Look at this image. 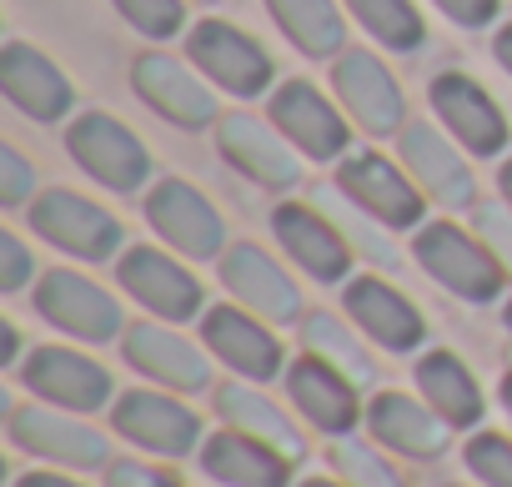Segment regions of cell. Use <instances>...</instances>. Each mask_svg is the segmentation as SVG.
<instances>
[{
	"instance_id": "5",
	"label": "cell",
	"mask_w": 512,
	"mask_h": 487,
	"mask_svg": "<svg viewBox=\"0 0 512 487\" xmlns=\"http://www.w3.org/2000/svg\"><path fill=\"white\" fill-rule=\"evenodd\" d=\"M332 86L347 106V116L367 131V136H402L407 131V101L397 76L372 56V51H342Z\"/></svg>"
},
{
	"instance_id": "19",
	"label": "cell",
	"mask_w": 512,
	"mask_h": 487,
	"mask_svg": "<svg viewBox=\"0 0 512 487\" xmlns=\"http://www.w3.org/2000/svg\"><path fill=\"white\" fill-rule=\"evenodd\" d=\"M201 337H206V347H211L226 367H236L241 377L267 382V377L282 372V342H277L262 322H256V317H246V312H236V307H211V312L201 317Z\"/></svg>"
},
{
	"instance_id": "16",
	"label": "cell",
	"mask_w": 512,
	"mask_h": 487,
	"mask_svg": "<svg viewBox=\"0 0 512 487\" xmlns=\"http://www.w3.org/2000/svg\"><path fill=\"white\" fill-rule=\"evenodd\" d=\"M26 387L56 407H71V412H96L111 397L106 367H96L91 357L66 352V347H36L26 362Z\"/></svg>"
},
{
	"instance_id": "12",
	"label": "cell",
	"mask_w": 512,
	"mask_h": 487,
	"mask_svg": "<svg viewBox=\"0 0 512 487\" xmlns=\"http://www.w3.org/2000/svg\"><path fill=\"white\" fill-rule=\"evenodd\" d=\"M216 146H221V156H226L246 181L267 186V191H287V186H297V176H302V166H297L292 146L282 141V131L262 126L256 116H221Z\"/></svg>"
},
{
	"instance_id": "35",
	"label": "cell",
	"mask_w": 512,
	"mask_h": 487,
	"mask_svg": "<svg viewBox=\"0 0 512 487\" xmlns=\"http://www.w3.org/2000/svg\"><path fill=\"white\" fill-rule=\"evenodd\" d=\"M467 467L487 482V487H512V442L497 432H482L467 442Z\"/></svg>"
},
{
	"instance_id": "13",
	"label": "cell",
	"mask_w": 512,
	"mask_h": 487,
	"mask_svg": "<svg viewBox=\"0 0 512 487\" xmlns=\"http://www.w3.org/2000/svg\"><path fill=\"white\" fill-rule=\"evenodd\" d=\"M131 81H136V96H141L156 116H166L171 126H181V131H201L206 121H216V96H211L181 61H171V56H161V51L141 56L136 71H131Z\"/></svg>"
},
{
	"instance_id": "29",
	"label": "cell",
	"mask_w": 512,
	"mask_h": 487,
	"mask_svg": "<svg viewBox=\"0 0 512 487\" xmlns=\"http://www.w3.org/2000/svg\"><path fill=\"white\" fill-rule=\"evenodd\" d=\"M216 407H221V417H226L236 432H246V437H256V442L277 447L282 457H302V437H297V427H292V422L282 417V407H272L262 392L221 387V392H216Z\"/></svg>"
},
{
	"instance_id": "41",
	"label": "cell",
	"mask_w": 512,
	"mask_h": 487,
	"mask_svg": "<svg viewBox=\"0 0 512 487\" xmlns=\"http://www.w3.org/2000/svg\"><path fill=\"white\" fill-rule=\"evenodd\" d=\"M492 56H497V66L512 76V26H502V31H497V41H492Z\"/></svg>"
},
{
	"instance_id": "27",
	"label": "cell",
	"mask_w": 512,
	"mask_h": 487,
	"mask_svg": "<svg viewBox=\"0 0 512 487\" xmlns=\"http://www.w3.org/2000/svg\"><path fill=\"white\" fill-rule=\"evenodd\" d=\"M417 387H422V397L437 407V417L452 422V427H472V422L482 417V392H477L472 372H467L452 352H427V357L417 362Z\"/></svg>"
},
{
	"instance_id": "44",
	"label": "cell",
	"mask_w": 512,
	"mask_h": 487,
	"mask_svg": "<svg viewBox=\"0 0 512 487\" xmlns=\"http://www.w3.org/2000/svg\"><path fill=\"white\" fill-rule=\"evenodd\" d=\"M497 186H502V201H507V206H512V161H507V166H502V176H497Z\"/></svg>"
},
{
	"instance_id": "26",
	"label": "cell",
	"mask_w": 512,
	"mask_h": 487,
	"mask_svg": "<svg viewBox=\"0 0 512 487\" xmlns=\"http://www.w3.org/2000/svg\"><path fill=\"white\" fill-rule=\"evenodd\" d=\"M367 422H372V432H377L387 447H397V452H407V457H437V452L447 447L442 422H437L427 407H417L412 397H402V392H382V397L372 402Z\"/></svg>"
},
{
	"instance_id": "40",
	"label": "cell",
	"mask_w": 512,
	"mask_h": 487,
	"mask_svg": "<svg viewBox=\"0 0 512 487\" xmlns=\"http://www.w3.org/2000/svg\"><path fill=\"white\" fill-rule=\"evenodd\" d=\"M106 482H111V487H176L166 472H156V467H141V462H116Z\"/></svg>"
},
{
	"instance_id": "1",
	"label": "cell",
	"mask_w": 512,
	"mask_h": 487,
	"mask_svg": "<svg viewBox=\"0 0 512 487\" xmlns=\"http://www.w3.org/2000/svg\"><path fill=\"white\" fill-rule=\"evenodd\" d=\"M412 252H417L422 272L432 282H442L462 302H492L502 292V277L507 272L497 267V257L482 247V236H472V231H462L452 221L422 226L417 241H412Z\"/></svg>"
},
{
	"instance_id": "43",
	"label": "cell",
	"mask_w": 512,
	"mask_h": 487,
	"mask_svg": "<svg viewBox=\"0 0 512 487\" xmlns=\"http://www.w3.org/2000/svg\"><path fill=\"white\" fill-rule=\"evenodd\" d=\"M0 352H6V362H16V352H21V337H16V327H11V322L0 327Z\"/></svg>"
},
{
	"instance_id": "18",
	"label": "cell",
	"mask_w": 512,
	"mask_h": 487,
	"mask_svg": "<svg viewBox=\"0 0 512 487\" xmlns=\"http://www.w3.org/2000/svg\"><path fill=\"white\" fill-rule=\"evenodd\" d=\"M0 86H6L11 106L26 111L31 121H61V116L71 111V101H76V91H71V81L61 76V66L46 61V56H41L36 46H26V41L6 46V56H0Z\"/></svg>"
},
{
	"instance_id": "28",
	"label": "cell",
	"mask_w": 512,
	"mask_h": 487,
	"mask_svg": "<svg viewBox=\"0 0 512 487\" xmlns=\"http://www.w3.org/2000/svg\"><path fill=\"white\" fill-rule=\"evenodd\" d=\"M267 11L302 56H337L347 46V26L332 0H267Z\"/></svg>"
},
{
	"instance_id": "9",
	"label": "cell",
	"mask_w": 512,
	"mask_h": 487,
	"mask_svg": "<svg viewBox=\"0 0 512 487\" xmlns=\"http://www.w3.org/2000/svg\"><path fill=\"white\" fill-rule=\"evenodd\" d=\"M427 101H432V111L442 116V126H447L467 151L492 156V151L507 146V116L497 111V101H492L472 76H462V71H442V76L432 81Z\"/></svg>"
},
{
	"instance_id": "6",
	"label": "cell",
	"mask_w": 512,
	"mask_h": 487,
	"mask_svg": "<svg viewBox=\"0 0 512 487\" xmlns=\"http://www.w3.org/2000/svg\"><path fill=\"white\" fill-rule=\"evenodd\" d=\"M146 221H151V231L166 241V247H176L181 257H201L206 262V257H216L226 247V226H221L216 206L196 186H186V181L151 186Z\"/></svg>"
},
{
	"instance_id": "10",
	"label": "cell",
	"mask_w": 512,
	"mask_h": 487,
	"mask_svg": "<svg viewBox=\"0 0 512 487\" xmlns=\"http://www.w3.org/2000/svg\"><path fill=\"white\" fill-rule=\"evenodd\" d=\"M272 121L282 126V136L312 156V161H332L347 151V136L352 126L342 121V111L312 86V81H287L277 96H272Z\"/></svg>"
},
{
	"instance_id": "39",
	"label": "cell",
	"mask_w": 512,
	"mask_h": 487,
	"mask_svg": "<svg viewBox=\"0 0 512 487\" xmlns=\"http://www.w3.org/2000/svg\"><path fill=\"white\" fill-rule=\"evenodd\" d=\"M31 277V252L21 247L16 236H0V287L6 292H21Z\"/></svg>"
},
{
	"instance_id": "20",
	"label": "cell",
	"mask_w": 512,
	"mask_h": 487,
	"mask_svg": "<svg viewBox=\"0 0 512 487\" xmlns=\"http://www.w3.org/2000/svg\"><path fill=\"white\" fill-rule=\"evenodd\" d=\"M402 166L422 186V196H432L437 206H472V171L437 126L402 131Z\"/></svg>"
},
{
	"instance_id": "2",
	"label": "cell",
	"mask_w": 512,
	"mask_h": 487,
	"mask_svg": "<svg viewBox=\"0 0 512 487\" xmlns=\"http://www.w3.org/2000/svg\"><path fill=\"white\" fill-rule=\"evenodd\" d=\"M66 151L86 176H96L106 191H136L151 176V151L106 111H86L66 131Z\"/></svg>"
},
{
	"instance_id": "36",
	"label": "cell",
	"mask_w": 512,
	"mask_h": 487,
	"mask_svg": "<svg viewBox=\"0 0 512 487\" xmlns=\"http://www.w3.org/2000/svg\"><path fill=\"white\" fill-rule=\"evenodd\" d=\"M337 467L357 482V487H402L397 477H392V467L387 462H377L367 447H357V442H342L337 447Z\"/></svg>"
},
{
	"instance_id": "21",
	"label": "cell",
	"mask_w": 512,
	"mask_h": 487,
	"mask_svg": "<svg viewBox=\"0 0 512 487\" xmlns=\"http://www.w3.org/2000/svg\"><path fill=\"white\" fill-rule=\"evenodd\" d=\"M347 312H352V322L372 337V342H382L387 352H412L417 342H422V312L397 292V287H387V282H377V277H357L352 287H347Z\"/></svg>"
},
{
	"instance_id": "24",
	"label": "cell",
	"mask_w": 512,
	"mask_h": 487,
	"mask_svg": "<svg viewBox=\"0 0 512 487\" xmlns=\"http://www.w3.org/2000/svg\"><path fill=\"white\" fill-rule=\"evenodd\" d=\"M126 357H131L136 372H146V377H156L161 387H176V392H196L211 377L206 362H201V352L191 342H181L176 332L151 327V322H141V327L126 332Z\"/></svg>"
},
{
	"instance_id": "38",
	"label": "cell",
	"mask_w": 512,
	"mask_h": 487,
	"mask_svg": "<svg viewBox=\"0 0 512 487\" xmlns=\"http://www.w3.org/2000/svg\"><path fill=\"white\" fill-rule=\"evenodd\" d=\"M432 6L462 31H482L497 16V0H432Z\"/></svg>"
},
{
	"instance_id": "30",
	"label": "cell",
	"mask_w": 512,
	"mask_h": 487,
	"mask_svg": "<svg viewBox=\"0 0 512 487\" xmlns=\"http://www.w3.org/2000/svg\"><path fill=\"white\" fill-rule=\"evenodd\" d=\"M347 11L357 16V26H362L377 46L402 51V56L417 51L422 36H427V26H422V16H417L412 0H347Z\"/></svg>"
},
{
	"instance_id": "34",
	"label": "cell",
	"mask_w": 512,
	"mask_h": 487,
	"mask_svg": "<svg viewBox=\"0 0 512 487\" xmlns=\"http://www.w3.org/2000/svg\"><path fill=\"white\" fill-rule=\"evenodd\" d=\"M472 221H477V236L482 247L497 257V267L512 277V206L507 201H482L472 206Z\"/></svg>"
},
{
	"instance_id": "31",
	"label": "cell",
	"mask_w": 512,
	"mask_h": 487,
	"mask_svg": "<svg viewBox=\"0 0 512 487\" xmlns=\"http://www.w3.org/2000/svg\"><path fill=\"white\" fill-rule=\"evenodd\" d=\"M317 206L342 226V236L352 241V247H362L372 262H382V267H397V247L387 241V226L372 216V211H362L347 191H317Z\"/></svg>"
},
{
	"instance_id": "33",
	"label": "cell",
	"mask_w": 512,
	"mask_h": 487,
	"mask_svg": "<svg viewBox=\"0 0 512 487\" xmlns=\"http://www.w3.org/2000/svg\"><path fill=\"white\" fill-rule=\"evenodd\" d=\"M111 6L151 41H166L181 31V0H111Z\"/></svg>"
},
{
	"instance_id": "15",
	"label": "cell",
	"mask_w": 512,
	"mask_h": 487,
	"mask_svg": "<svg viewBox=\"0 0 512 487\" xmlns=\"http://www.w3.org/2000/svg\"><path fill=\"white\" fill-rule=\"evenodd\" d=\"M221 282L241 297V307H251L267 322H292L302 312V297L292 287V277L251 241H236V247L221 257Z\"/></svg>"
},
{
	"instance_id": "17",
	"label": "cell",
	"mask_w": 512,
	"mask_h": 487,
	"mask_svg": "<svg viewBox=\"0 0 512 487\" xmlns=\"http://www.w3.org/2000/svg\"><path fill=\"white\" fill-rule=\"evenodd\" d=\"M111 417H116L121 437H131V442H141V447H151L161 457H186L196 447V437H201L196 412H186L181 402H171L161 392H121Z\"/></svg>"
},
{
	"instance_id": "4",
	"label": "cell",
	"mask_w": 512,
	"mask_h": 487,
	"mask_svg": "<svg viewBox=\"0 0 512 487\" xmlns=\"http://www.w3.org/2000/svg\"><path fill=\"white\" fill-rule=\"evenodd\" d=\"M186 51H191V61L201 66V76L211 81V86H221V91H231V96H262L267 86H272V56L256 46L246 31H236V26H226V21H201V26H191V36H186Z\"/></svg>"
},
{
	"instance_id": "14",
	"label": "cell",
	"mask_w": 512,
	"mask_h": 487,
	"mask_svg": "<svg viewBox=\"0 0 512 487\" xmlns=\"http://www.w3.org/2000/svg\"><path fill=\"white\" fill-rule=\"evenodd\" d=\"M121 287L166 322H186L201 312V282L156 247H131L121 257Z\"/></svg>"
},
{
	"instance_id": "37",
	"label": "cell",
	"mask_w": 512,
	"mask_h": 487,
	"mask_svg": "<svg viewBox=\"0 0 512 487\" xmlns=\"http://www.w3.org/2000/svg\"><path fill=\"white\" fill-rule=\"evenodd\" d=\"M36 186V171L31 161L16 151V146H0V206H21Z\"/></svg>"
},
{
	"instance_id": "47",
	"label": "cell",
	"mask_w": 512,
	"mask_h": 487,
	"mask_svg": "<svg viewBox=\"0 0 512 487\" xmlns=\"http://www.w3.org/2000/svg\"><path fill=\"white\" fill-rule=\"evenodd\" d=\"M507 327H512V307H507Z\"/></svg>"
},
{
	"instance_id": "3",
	"label": "cell",
	"mask_w": 512,
	"mask_h": 487,
	"mask_svg": "<svg viewBox=\"0 0 512 487\" xmlns=\"http://www.w3.org/2000/svg\"><path fill=\"white\" fill-rule=\"evenodd\" d=\"M31 226H36V236L51 241V247H61L81 262H106L121 247V221L106 206H96L76 191H61V186L41 191L31 201Z\"/></svg>"
},
{
	"instance_id": "42",
	"label": "cell",
	"mask_w": 512,
	"mask_h": 487,
	"mask_svg": "<svg viewBox=\"0 0 512 487\" xmlns=\"http://www.w3.org/2000/svg\"><path fill=\"white\" fill-rule=\"evenodd\" d=\"M16 487H81V482H71V477H51V472H31V477H21Z\"/></svg>"
},
{
	"instance_id": "8",
	"label": "cell",
	"mask_w": 512,
	"mask_h": 487,
	"mask_svg": "<svg viewBox=\"0 0 512 487\" xmlns=\"http://www.w3.org/2000/svg\"><path fill=\"white\" fill-rule=\"evenodd\" d=\"M272 231L287 247V257L317 277V282H342L347 267H352V241L342 236V226L327 216V211H312L302 201H287L272 211Z\"/></svg>"
},
{
	"instance_id": "7",
	"label": "cell",
	"mask_w": 512,
	"mask_h": 487,
	"mask_svg": "<svg viewBox=\"0 0 512 487\" xmlns=\"http://www.w3.org/2000/svg\"><path fill=\"white\" fill-rule=\"evenodd\" d=\"M337 191H347L382 226H417L422 221V186L402 166H392L387 156H377V151L347 156L337 166Z\"/></svg>"
},
{
	"instance_id": "23",
	"label": "cell",
	"mask_w": 512,
	"mask_h": 487,
	"mask_svg": "<svg viewBox=\"0 0 512 487\" xmlns=\"http://www.w3.org/2000/svg\"><path fill=\"white\" fill-rule=\"evenodd\" d=\"M11 437L26 447V452H41V457H56L66 467H101L106 462V437L71 422V417H56L46 407H21L11 417Z\"/></svg>"
},
{
	"instance_id": "11",
	"label": "cell",
	"mask_w": 512,
	"mask_h": 487,
	"mask_svg": "<svg viewBox=\"0 0 512 487\" xmlns=\"http://www.w3.org/2000/svg\"><path fill=\"white\" fill-rule=\"evenodd\" d=\"M36 312L81 342H111L121 332V307L76 272H46L36 292Z\"/></svg>"
},
{
	"instance_id": "32",
	"label": "cell",
	"mask_w": 512,
	"mask_h": 487,
	"mask_svg": "<svg viewBox=\"0 0 512 487\" xmlns=\"http://www.w3.org/2000/svg\"><path fill=\"white\" fill-rule=\"evenodd\" d=\"M307 347L322 357V362H332L337 372H347L352 382H367L372 377V362H367V352L352 342V332L337 322V317H327V312H317V317H307Z\"/></svg>"
},
{
	"instance_id": "22",
	"label": "cell",
	"mask_w": 512,
	"mask_h": 487,
	"mask_svg": "<svg viewBox=\"0 0 512 487\" xmlns=\"http://www.w3.org/2000/svg\"><path fill=\"white\" fill-rule=\"evenodd\" d=\"M287 392H292V402L307 412L312 427H322V432H347V427H357V412H362V407H357L352 377L337 372L332 362L302 357V362L287 372Z\"/></svg>"
},
{
	"instance_id": "25",
	"label": "cell",
	"mask_w": 512,
	"mask_h": 487,
	"mask_svg": "<svg viewBox=\"0 0 512 487\" xmlns=\"http://www.w3.org/2000/svg\"><path fill=\"white\" fill-rule=\"evenodd\" d=\"M201 462L226 487H287V462L292 457H282L277 447L256 442L246 432H221V437L206 442Z\"/></svg>"
},
{
	"instance_id": "46",
	"label": "cell",
	"mask_w": 512,
	"mask_h": 487,
	"mask_svg": "<svg viewBox=\"0 0 512 487\" xmlns=\"http://www.w3.org/2000/svg\"><path fill=\"white\" fill-rule=\"evenodd\" d=\"M302 487H337V482H322V477H312V482H302Z\"/></svg>"
},
{
	"instance_id": "45",
	"label": "cell",
	"mask_w": 512,
	"mask_h": 487,
	"mask_svg": "<svg viewBox=\"0 0 512 487\" xmlns=\"http://www.w3.org/2000/svg\"><path fill=\"white\" fill-rule=\"evenodd\" d=\"M502 402H507V407H512V377H507V382H502Z\"/></svg>"
}]
</instances>
